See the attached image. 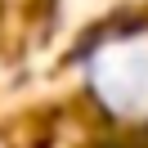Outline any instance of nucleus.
Wrapping results in <instances>:
<instances>
[{
	"label": "nucleus",
	"mask_w": 148,
	"mask_h": 148,
	"mask_svg": "<svg viewBox=\"0 0 148 148\" xmlns=\"http://www.w3.org/2000/svg\"><path fill=\"white\" fill-rule=\"evenodd\" d=\"M85 90L108 117L148 121V27L103 32L81 63Z\"/></svg>",
	"instance_id": "obj_1"
}]
</instances>
